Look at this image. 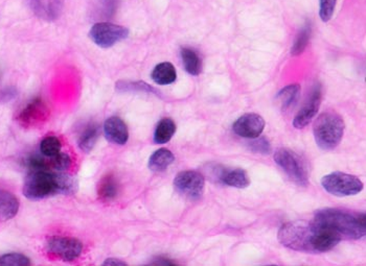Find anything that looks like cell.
<instances>
[{"label": "cell", "mask_w": 366, "mask_h": 266, "mask_svg": "<svg viewBox=\"0 0 366 266\" xmlns=\"http://www.w3.org/2000/svg\"><path fill=\"white\" fill-rule=\"evenodd\" d=\"M234 132L239 137L247 139H254L261 136L265 128V121L263 117L254 113H248L239 117L234 123Z\"/></svg>", "instance_id": "cell-11"}, {"label": "cell", "mask_w": 366, "mask_h": 266, "mask_svg": "<svg viewBox=\"0 0 366 266\" xmlns=\"http://www.w3.org/2000/svg\"><path fill=\"white\" fill-rule=\"evenodd\" d=\"M104 133L106 139L117 145H124L129 139L128 126L119 117H110L105 121Z\"/></svg>", "instance_id": "cell-14"}, {"label": "cell", "mask_w": 366, "mask_h": 266, "mask_svg": "<svg viewBox=\"0 0 366 266\" xmlns=\"http://www.w3.org/2000/svg\"><path fill=\"white\" fill-rule=\"evenodd\" d=\"M117 90L122 92L129 91H142V92H156L154 88L144 82H119L117 84Z\"/></svg>", "instance_id": "cell-27"}, {"label": "cell", "mask_w": 366, "mask_h": 266, "mask_svg": "<svg viewBox=\"0 0 366 266\" xmlns=\"http://www.w3.org/2000/svg\"><path fill=\"white\" fill-rule=\"evenodd\" d=\"M31 260L19 252H10L0 257V266H28Z\"/></svg>", "instance_id": "cell-26"}, {"label": "cell", "mask_w": 366, "mask_h": 266, "mask_svg": "<svg viewBox=\"0 0 366 266\" xmlns=\"http://www.w3.org/2000/svg\"><path fill=\"white\" fill-rule=\"evenodd\" d=\"M26 166H28L31 171L49 170V160L45 159V158L41 157V155H31V157L28 158V160H26Z\"/></svg>", "instance_id": "cell-30"}, {"label": "cell", "mask_w": 366, "mask_h": 266, "mask_svg": "<svg viewBox=\"0 0 366 266\" xmlns=\"http://www.w3.org/2000/svg\"><path fill=\"white\" fill-rule=\"evenodd\" d=\"M182 58L185 71L191 76H199L202 71V61L195 51L187 47L182 48Z\"/></svg>", "instance_id": "cell-20"}, {"label": "cell", "mask_w": 366, "mask_h": 266, "mask_svg": "<svg viewBox=\"0 0 366 266\" xmlns=\"http://www.w3.org/2000/svg\"><path fill=\"white\" fill-rule=\"evenodd\" d=\"M61 141L55 136H49L43 139L40 144V150L44 157L51 158L61 152Z\"/></svg>", "instance_id": "cell-25"}, {"label": "cell", "mask_w": 366, "mask_h": 266, "mask_svg": "<svg viewBox=\"0 0 366 266\" xmlns=\"http://www.w3.org/2000/svg\"><path fill=\"white\" fill-rule=\"evenodd\" d=\"M46 249L61 260L74 261L82 254L83 245L76 238L53 236L47 239Z\"/></svg>", "instance_id": "cell-9"}, {"label": "cell", "mask_w": 366, "mask_h": 266, "mask_svg": "<svg viewBox=\"0 0 366 266\" xmlns=\"http://www.w3.org/2000/svg\"><path fill=\"white\" fill-rule=\"evenodd\" d=\"M313 133L316 143L322 150H334L342 140L345 121L336 113H322L314 123Z\"/></svg>", "instance_id": "cell-3"}, {"label": "cell", "mask_w": 366, "mask_h": 266, "mask_svg": "<svg viewBox=\"0 0 366 266\" xmlns=\"http://www.w3.org/2000/svg\"><path fill=\"white\" fill-rule=\"evenodd\" d=\"M104 265L126 266V265H127V263L124 262L123 260H119V259L108 258V259H106L105 262H104Z\"/></svg>", "instance_id": "cell-32"}, {"label": "cell", "mask_w": 366, "mask_h": 266, "mask_svg": "<svg viewBox=\"0 0 366 266\" xmlns=\"http://www.w3.org/2000/svg\"><path fill=\"white\" fill-rule=\"evenodd\" d=\"M176 132V125L171 118H164L156 126L154 142L157 144L168 143Z\"/></svg>", "instance_id": "cell-22"}, {"label": "cell", "mask_w": 366, "mask_h": 266, "mask_svg": "<svg viewBox=\"0 0 366 266\" xmlns=\"http://www.w3.org/2000/svg\"><path fill=\"white\" fill-rule=\"evenodd\" d=\"M300 86L292 84L282 88L277 96V103L282 111H288L291 108L295 107L300 98Z\"/></svg>", "instance_id": "cell-19"}, {"label": "cell", "mask_w": 366, "mask_h": 266, "mask_svg": "<svg viewBox=\"0 0 366 266\" xmlns=\"http://www.w3.org/2000/svg\"><path fill=\"white\" fill-rule=\"evenodd\" d=\"M250 150L254 153H259V154L267 155L270 154L271 152V145L269 143L267 139L264 138H254V141L250 142L249 143Z\"/></svg>", "instance_id": "cell-31"}, {"label": "cell", "mask_w": 366, "mask_h": 266, "mask_svg": "<svg viewBox=\"0 0 366 266\" xmlns=\"http://www.w3.org/2000/svg\"><path fill=\"white\" fill-rule=\"evenodd\" d=\"M314 222L329 227L341 238L360 239L366 234L365 213H351L338 209H322L316 212Z\"/></svg>", "instance_id": "cell-2"}, {"label": "cell", "mask_w": 366, "mask_h": 266, "mask_svg": "<svg viewBox=\"0 0 366 266\" xmlns=\"http://www.w3.org/2000/svg\"><path fill=\"white\" fill-rule=\"evenodd\" d=\"M320 103H322V87L318 84L314 87L311 96L307 99L304 107L296 114L295 121H293V126L296 128H306L310 123L312 119L317 114Z\"/></svg>", "instance_id": "cell-12"}, {"label": "cell", "mask_w": 366, "mask_h": 266, "mask_svg": "<svg viewBox=\"0 0 366 266\" xmlns=\"http://www.w3.org/2000/svg\"><path fill=\"white\" fill-rule=\"evenodd\" d=\"M219 180L222 184L239 189L246 188L250 185L247 173L241 168L223 169L219 175Z\"/></svg>", "instance_id": "cell-15"}, {"label": "cell", "mask_w": 366, "mask_h": 266, "mask_svg": "<svg viewBox=\"0 0 366 266\" xmlns=\"http://www.w3.org/2000/svg\"><path fill=\"white\" fill-rule=\"evenodd\" d=\"M279 240L284 247L296 252L331 251L341 241L340 236L316 222L295 220L282 225Z\"/></svg>", "instance_id": "cell-1"}, {"label": "cell", "mask_w": 366, "mask_h": 266, "mask_svg": "<svg viewBox=\"0 0 366 266\" xmlns=\"http://www.w3.org/2000/svg\"><path fill=\"white\" fill-rule=\"evenodd\" d=\"M129 36V29L110 22H99L89 31L90 39L102 48H109L123 41Z\"/></svg>", "instance_id": "cell-7"}, {"label": "cell", "mask_w": 366, "mask_h": 266, "mask_svg": "<svg viewBox=\"0 0 366 266\" xmlns=\"http://www.w3.org/2000/svg\"><path fill=\"white\" fill-rule=\"evenodd\" d=\"M119 195V183L113 175H105L98 185V195L104 202L114 200Z\"/></svg>", "instance_id": "cell-21"}, {"label": "cell", "mask_w": 366, "mask_h": 266, "mask_svg": "<svg viewBox=\"0 0 366 266\" xmlns=\"http://www.w3.org/2000/svg\"><path fill=\"white\" fill-rule=\"evenodd\" d=\"M99 139V126L90 123L81 133L80 138H79V146L81 150L85 153H90L92 148L96 145Z\"/></svg>", "instance_id": "cell-23"}, {"label": "cell", "mask_w": 366, "mask_h": 266, "mask_svg": "<svg viewBox=\"0 0 366 266\" xmlns=\"http://www.w3.org/2000/svg\"><path fill=\"white\" fill-rule=\"evenodd\" d=\"M65 0H31L34 13L45 20L54 21L62 14Z\"/></svg>", "instance_id": "cell-13"}, {"label": "cell", "mask_w": 366, "mask_h": 266, "mask_svg": "<svg viewBox=\"0 0 366 266\" xmlns=\"http://www.w3.org/2000/svg\"><path fill=\"white\" fill-rule=\"evenodd\" d=\"M152 80L157 85L167 86L175 82L177 72L173 64L169 62L160 63L152 71Z\"/></svg>", "instance_id": "cell-17"}, {"label": "cell", "mask_w": 366, "mask_h": 266, "mask_svg": "<svg viewBox=\"0 0 366 266\" xmlns=\"http://www.w3.org/2000/svg\"><path fill=\"white\" fill-rule=\"evenodd\" d=\"M322 185L327 193L336 196L356 195L363 189V183L358 178L340 171L325 175Z\"/></svg>", "instance_id": "cell-6"}, {"label": "cell", "mask_w": 366, "mask_h": 266, "mask_svg": "<svg viewBox=\"0 0 366 266\" xmlns=\"http://www.w3.org/2000/svg\"><path fill=\"white\" fill-rule=\"evenodd\" d=\"M51 116L49 106L41 98H36L29 103L18 115L17 121L24 128H38L44 125Z\"/></svg>", "instance_id": "cell-10"}, {"label": "cell", "mask_w": 366, "mask_h": 266, "mask_svg": "<svg viewBox=\"0 0 366 266\" xmlns=\"http://www.w3.org/2000/svg\"><path fill=\"white\" fill-rule=\"evenodd\" d=\"M175 161V155L168 148H160L149 159V168L155 173L166 170Z\"/></svg>", "instance_id": "cell-18"}, {"label": "cell", "mask_w": 366, "mask_h": 266, "mask_svg": "<svg viewBox=\"0 0 366 266\" xmlns=\"http://www.w3.org/2000/svg\"><path fill=\"white\" fill-rule=\"evenodd\" d=\"M204 186V177L195 170L182 171L174 180L176 191L189 200H198L202 195Z\"/></svg>", "instance_id": "cell-8"}, {"label": "cell", "mask_w": 366, "mask_h": 266, "mask_svg": "<svg viewBox=\"0 0 366 266\" xmlns=\"http://www.w3.org/2000/svg\"><path fill=\"white\" fill-rule=\"evenodd\" d=\"M337 0H320V16L322 21L327 22L333 17Z\"/></svg>", "instance_id": "cell-29"}, {"label": "cell", "mask_w": 366, "mask_h": 266, "mask_svg": "<svg viewBox=\"0 0 366 266\" xmlns=\"http://www.w3.org/2000/svg\"><path fill=\"white\" fill-rule=\"evenodd\" d=\"M24 195L31 200H39L59 195L56 173L47 170L31 171L24 185Z\"/></svg>", "instance_id": "cell-4"}, {"label": "cell", "mask_w": 366, "mask_h": 266, "mask_svg": "<svg viewBox=\"0 0 366 266\" xmlns=\"http://www.w3.org/2000/svg\"><path fill=\"white\" fill-rule=\"evenodd\" d=\"M49 169H55L56 171H64L71 166V158L69 155L59 153L49 159Z\"/></svg>", "instance_id": "cell-28"}, {"label": "cell", "mask_w": 366, "mask_h": 266, "mask_svg": "<svg viewBox=\"0 0 366 266\" xmlns=\"http://www.w3.org/2000/svg\"><path fill=\"white\" fill-rule=\"evenodd\" d=\"M311 37V26L310 24H306L300 33H298L297 37L295 44H293L292 49H291V55L300 56V53H304L306 47L308 46L309 40Z\"/></svg>", "instance_id": "cell-24"}, {"label": "cell", "mask_w": 366, "mask_h": 266, "mask_svg": "<svg viewBox=\"0 0 366 266\" xmlns=\"http://www.w3.org/2000/svg\"><path fill=\"white\" fill-rule=\"evenodd\" d=\"M152 265H175V263L172 262V261L169 260V259L157 258V259H156L154 262L152 263Z\"/></svg>", "instance_id": "cell-33"}, {"label": "cell", "mask_w": 366, "mask_h": 266, "mask_svg": "<svg viewBox=\"0 0 366 266\" xmlns=\"http://www.w3.org/2000/svg\"><path fill=\"white\" fill-rule=\"evenodd\" d=\"M274 161L298 186H308L309 175L302 158L289 148H280Z\"/></svg>", "instance_id": "cell-5"}, {"label": "cell", "mask_w": 366, "mask_h": 266, "mask_svg": "<svg viewBox=\"0 0 366 266\" xmlns=\"http://www.w3.org/2000/svg\"><path fill=\"white\" fill-rule=\"evenodd\" d=\"M19 200L9 191L0 189V220L6 222L17 215Z\"/></svg>", "instance_id": "cell-16"}]
</instances>
